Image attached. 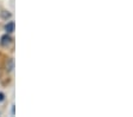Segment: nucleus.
<instances>
[{
  "mask_svg": "<svg viewBox=\"0 0 133 117\" xmlns=\"http://www.w3.org/2000/svg\"><path fill=\"white\" fill-rule=\"evenodd\" d=\"M11 43H12V38L8 33L1 36V38H0V45H1V46H5L6 48V46H8Z\"/></svg>",
  "mask_w": 133,
  "mask_h": 117,
  "instance_id": "nucleus-1",
  "label": "nucleus"
},
{
  "mask_svg": "<svg viewBox=\"0 0 133 117\" xmlns=\"http://www.w3.org/2000/svg\"><path fill=\"white\" fill-rule=\"evenodd\" d=\"M5 30H6L7 33H12V32L14 31V22L13 21L7 22V24L5 25Z\"/></svg>",
  "mask_w": 133,
  "mask_h": 117,
  "instance_id": "nucleus-2",
  "label": "nucleus"
},
{
  "mask_svg": "<svg viewBox=\"0 0 133 117\" xmlns=\"http://www.w3.org/2000/svg\"><path fill=\"white\" fill-rule=\"evenodd\" d=\"M4 97H5V96H4V93H3V92H0V102H3V100H4Z\"/></svg>",
  "mask_w": 133,
  "mask_h": 117,
  "instance_id": "nucleus-3",
  "label": "nucleus"
}]
</instances>
